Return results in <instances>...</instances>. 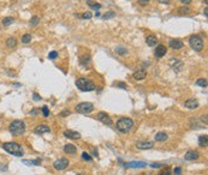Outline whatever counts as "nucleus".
<instances>
[{
  "label": "nucleus",
  "mask_w": 208,
  "mask_h": 175,
  "mask_svg": "<svg viewBox=\"0 0 208 175\" xmlns=\"http://www.w3.org/2000/svg\"><path fill=\"white\" fill-rule=\"evenodd\" d=\"M1 146H2V149L5 151H7L9 154L16 156V157H22L23 156V149H22V146L19 145L18 143H15V142L4 143Z\"/></svg>",
  "instance_id": "obj_1"
},
{
  "label": "nucleus",
  "mask_w": 208,
  "mask_h": 175,
  "mask_svg": "<svg viewBox=\"0 0 208 175\" xmlns=\"http://www.w3.org/2000/svg\"><path fill=\"white\" fill-rule=\"evenodd\" d=\"M115 127L119 132L122 133H128L131 131V128L133 127V121L130 117H120L117 124H115Z\"/></svg>",
  "instance_id": "obj_2"
},
{
  "label": "nucleus",
  "mask_w": 208,
  "mask_h": 175,
  "mask_svg": "<svg viewBox=\"0 0 208 175\" xmlns=\"http://www.w3.org/2000/svg\"><path fill=\"white\" fill-rule=\"evenodd\" d=\"M76 86L81 91H93L95 90V84L88 78H78L76 80Z\"/></svg>",
  "instance_id": "obj_3"
},
{
  "label": "nucleus",
  "mask_w": 208,
  "mask_h": 175,
  "mask_svg": "<svg viewBox=\"0 0 208 175\" xmlns=\"http://www.w3.org/2000/svg\"><path fill=\"white\" fill-rule=\"evenodd\" d=\"M10 132L15 137L22 136L25 132V124L22 120H15L10 125Z\"/></svg>",
  "instance_id": "obj_4"
},
{
  "label": "nucleus",
  "mask_w": 208,
  "mask_h": 175,
  "mask_svg": "<svg viewBox=\"0 0 208 175\" xmlns=\"http://www.w3.org/2000/svg\"><path fill=\"white\" fill-rule=\"evenodd\" d=\"M189 44L190 47H191L194 51H196V52H201V51L203 49V47H205L203 40H202L201 36H199V35H192V36H190Z\"/></svg>",
  "instance_id": "obj_5"
},
{
  "label": "nucleus",
  "mask_w": 208,
  "mask_h": 175,
  "mask_svg": "<svg viewBox=\"0 0 208 175\" xmlns=\"http://www.w3.org/2000/svg\"><path fill=\"white\" fill-rule=\"evenodd\" d=\"M94 110V104L90 102H82L76 106V112L79 114H89Z\"/></svg>",
  "instance_id": "obj_6"
},
{
  "label": "nucleus",
  "mask_w": 208,
  "mask_h": 175,
  "mask_svg": "<svg viewBox=\"0 0 208 175\" xmlns=\"http://www.w3.org/2000/svg\"><path fill=\"white\" fill-rule=\"evenodd\" d=\"M69 164H70L69 159L63 157V158H59V159H57V161L53 163V167H54L57 170H64V169H66V168L69 167Z\"/></svg>",
  "instance_id": "obj_7"
},
{
  "label": "nucleus",
  "mask_w": 208,
  "mask_h": 175,
  "mask_svg": "<svg viewBox=\"0 0 208 175\" xmlns=\"http://www.w3.org/2000/svg\"><path fill=\"white\" fill-rule=\"evenodd\" d=\"M97 120H100L102 124H105V125H108V126H111L112 124H113V121H112V119L108 117V114L107 113H105V112H100V113H97Z\"/></svg>",
  "instance_id": "obj_8"
},
{
  "label": "nucleus",
  "mask_w": 208,
  "mask_h": 175,
  "mask_svg": "<svg viewBox=\"0 0 208 175\" xmlns=\"http://www.w3.org/2000/svg\"><path fill=\"white\" fill-rule=\"evenodd\" d=\"M169 46H170L172 49H176V51H178V49H182V48H183L184 43H183V41H182V40L173 39V40H170V42H169Z\"/></svg>",
  "instance_id": "obj_9"
},
{
  "label": "nucleus",
  "mask_w": 208,
  "mask_h": 175,
  "mask_svg": "<svg viewBox=\"0 0 208 175\" xmlns=\"http://www.w3.org/2000/svg\"><path fill=\"white\" fill-rule=\"evenodd\" d=\"M124 166H125L126 168H146V167H147V163H146V162H142V161H136V162L124 163Z\"/></svg>",
  "instance_id": "obj_10"
},
{
  "label": "nucleus",
  "mask_w": 208,
  "mask_h": 175,
  "mask_svg": "<svg viewBox=\"0 0 208 175\" xmlns=\"http://www.w3.org/2000/svg\"><path fill=\"white\" fill-rule=\"evenodd\" d=\"M184 106H185L188 109H197V108L200 107V103H199V101L195 100V98H189V100L185 101Z\"/></svg>",
  "instance_id": "obj_11"
},
{
  "label": "nucleus",
  "mask_w": 208,
  "mask_h": 175,
  "mask_svg": "<svg viewBox=\"0 0 208 175\" xmlns=\"http://www.w3.org/2000/svg\"><path fill=\"white\" fill-rule=\"evenodd\" d=\"M166 52H167L166 47H165L164 44H159V46H156L154 54H155V57H156V58H162V57H165Z\"/></svg>",
  "instance_id": "obj_12"
},
{
  "label": "nucleus",
  "mask_w": 208,
  "mask_h": 175,
  "mask_svg": "<svg viewBox=\"0 0 208 175\" xmlns=\"http://www.w3.org/2000/svg\"><path fill=\"white\" fill-rule=\"evenodd\" d=\"M199 157H200V154H199L196 150H189V151H187V154L184 156L185 161H195V159H197Z\"/></svg>",
  "instance_id": "obj_13"
},
{
  "label": "nucleus",
  "mask_w": 208,
  "mask_h": 175,
  "mask_svg": "<svg viewBox=\"0 0 208 175\" xmlns=\"http://www.w3.org/2000/svg\"><path fill=\"white\" fill-rule=\"evenodd\" d=\"M136 146L141 150H148V149H151L154 146V143L153 142H138L136 144Z\"/></svg>",
  "instance_id": "obj_14"
},
{
  "label": "nucleus",
  "mask_w": 208,
  "mask_h": 175,
  "mask_svg": "<svg viewBox=\"0 0 208 175\" xmlns=\"http://www.w3.org/2000/svg\"><path fill=\"white\" fill-rule=\"evenodd\" d=\"M64 136L66 138H70V139H79L81 135L78 132H76V131H72V130H66L64 132Z\"/></svg>",
  "instance_id": "obj_15"
},
{
  "label": "nucleus",
  "mask_w": 208,
  "mask_h": 175,
  "mask_svg": "<svg viewBox=\"0 0 208 175\" xmlns=\"http://www.w3.org/2000/svg\"><path fill=\"white\" fill-rule=\"evenodd\" d=\"M51 130H49V127L47 126V125H38V127L34 130V132L36 133V135H42V133H47V132H49Z\"/></svg>",
  "instance_id": "obj_16"
},
{
  "label": "nucleus",
  "mask_w": 208,
  "mask_h": 175,
  "mask_svg": "<svg viewBox=\"0 0 208 175\" xmlns=\"http://www.w3.org/2000/svg\"><path fill=\"white\" fill-rule=\"evenodd\" d=\"M64 151L66 154H69V155H75L76 152H77V149H76V146L74 144H66L64 146Z\"/></svg>",
  "instance_id": "obj_17"
},
{
  "label": "nucleus",
  "mask_w": 208,
  "mask_h": 175,
  "mask_svg": "<svg viewBox=\"0 0 208 175\" xmlns=\"http://www.w3.org/2000/svg\"><path fill=\"white\" fill-rule=\"evenodd\" d=\"M146 77H147V72H146L144 70H138V71H136V72L133 73V78H135L136 80H142V79H144Z\"/></svg>",
  "instance_id": "obj_18"
},
{
  "label": "nucleus",
  "mask_w": 208,
  "mask_h": 175,
  "mask_svg": "<svg viewBox=\"0 0 208 175\" xmlns=\"http://www.w3.org/2000/svg\"><path fill=\"white\" fill-rule=\"evenodd\" d=\"M146 43L149 46V47H154L156 43H158V39L155 35H148L146 37Z\"/></svg>",
  "instance_id": "obj_19"
},
{
  "label": "nucleus",
  "mask_w": 208,
  "mask_h": 175,
  "mask_svg": "<svg viewBox=\"0 0 208 175\" xmlns=\"http://www.w3.org/2000/svg\"><path fill=\"white\" fill-rule=\"evenodd\" d=\"M199 145H200V146H202V148H207V145H208L207 135H203V136L199 137Z\"/></svg>",
  "instance_id": "obj_20"
},
{
  "label": "nucleus",
  "mask_w": 208,
  "mask_h": 175,
  "mask_svg": "<svg viewBox=\"0 0 208 175\" xmlns=\"http://www.w3.org/2000/svg\"><path fill=\"white\" fill-rule=\"evenodd\" d=\"M169 139V136L165 133V132H158L156 135H155V140L156 142H165V140H167Z\"/></svg>",
  "instance_id": "obj_21"
},
{
  "label": "nucleus",
  "mask_w": 208,
  "mask_h": 175,
  "mask_svg": "<svg viewBox=\"0 0 208 175\" xmlns=\"http://www.w3.org/2000/svg\"><path fill=\"white\" fill-rule=\"evenodd\" d=\"M6 46L9 47V48H16V46H17V40L15 39V37H9V39L6 40Z\"/></svg>",
  "instance_id": "obj_22"
},
{
  "label": "nucleus",
  "mask_w": 208,
  "mask_h": 175,
  "mask_svg": "<svg viewBox=\"0 0 208 175\" xmlns=\"http://www.w3.org/2000/svg\"><path fill=\"white\" fill-rule=\"evenodd\" d=\"M87 4H88V6L89 7H92L93 10H100L101 9V5L100 4H97V2H95L94 0H87Z\"/></svg>",
  "instance_id": "obj_23"
},
{
  "label": "nucleus",
  "mask_w": 208,
  "mask_h": 175,
  "mask_svg": "<svg viewBox=\"0 0 208 175\" xmlns=\"http://www.w3.org/2000/svg\"><path fill=\"white\" fill-rule=\"evenodd\" d=\"M183 67V62L182 61H178V60H174V65L172 66V68L176 71V72H179Z\"/></svg>",
  "instance_id": "obj_24"
},
{
  "label": "nucleus",
  "mask_w": 208,
  "mask_h": 175,
  "mask_svg": "<svg viewBox=\"0 0 208 175\" xmlns=\"http://www.w3.org/2000/svg\"><path fill=\"white\" fill-rule=\"evenodd\" d=\"M23 163L27 166H38L40 164V159H35V161H28V159H23Z\"/></svg>",
  "instance_id": "obj_25"
},
{
  "label": "nucleus",
  "mask_w": 208,
  "mask_h": 175,
  "mask_svg": "<svg viewBox=\"0 0 208 175\" xmlns=\"http://www.w3.org/2000/svg\"><path fill=\"white\" fill-rule=\"evenodd\" d=\"M196 84H197L199 86H201V88H206V86H207V80H206L205 78H200V79L196 80Z\"/></svg>",
  "instance_id": "obj_26"
},
{
  "label": "nucleus",
  "mask_w": 208,
  "mask_h": 175,
  "mask_svg": "<svg viewBox=\"0 0 208 175\" xmlns=\"http://www.w3.org/2000/svg\"><path fill=\"white\" fill-rule=\"evenodd\" d=\"M13 18L12 17H6V18H4L2 19V24L5 25V26H9V25H11L12 23H13Z\"/></svg>",
  "instance_id": "obj_27"
},
{
  "label": "nucleus",
  "mask_w": 208,
  "mask_h": 175,
  "mask_svg": "<svg viewBox=\"0 0 208 175\" xmlns=\"http://www.w3.org/2000/svg\"><path fill=\"white\" fill-rule=\"evenodd\" d=\"M115 53L119 54V55H125L128 53V51L124 47H118V48H115Z\"/></svg>",
  "instance_id": "obj_28"
},
{
  "label": "nucleus",
  "mask_w": 208,
  "mask_h": 175,
  "mask_svg": "<svg viewBox=\"0 0 208 175\" xmlns=\"http://www.w3.org/2000/svg\"><path fill=\"white\" fill-rule=\"evenodd\" d=\"M30 41H31V35H30V34H24V35L22 36V42H23V43L27 44V43H29Z\"/></svg>",
  "instance_id": "obj_29"
},
{
  "label": "nucleus",
  "mask_w": 208,
  "mask_h": 175,
  "mask_svg": "<svg viewBox=\"0 0 208 175\" xmlns=\"http://www.w3.org/2000/svg\"><path fill=\"white\" fill-rule=\"evenodd\" d=\"M38 23H40V18H38V16H34V17L30 19V25H31V26H36Z\"/></svg>",
  "instance_id": "obj_30"
},
{
  "label": "nucleus",
  "mask_w": 208,
  "mask_h": 175,
  "mask_svg": "<svg viewBox=\"0 0 208 175\" xmlns=\"http://www.w3.org/2000/svg\"><path fill=\"white\" fill-rule=\"evenodd\" d=\"M113 17H115V13L111 11V12H107L106 15H104V16H102V19L106 20V19H110V18H113Z\"/></svg>",
  "instance_id": "obj_31"
},
{
  "label": "nucleus",
  "mask_w": 208,
  "mask_h": 175,
  "mask_svg": "<svg viewBox=\"0 0 208 175\" xmlns=\"http://www.w3.org/2000/svg\"><path fill=\"white\" fill-rule=\"evenodd\" d=\"M79 61H81V64H82V65H86V64H88V62L90 61V57H89V55H84V57H82V58H81Z\"/></svg>",
  "instance_id": "obj_32"
},
{
  "label": "nucleus",
  "mask_w": 208,
  "mask_h": 175,
  "mask_svg": "<svg viewBox=\"0 0 208 175\" xmlns=\"http://www.w3.org/2000/svg\"><path fill=\"white\" fill-rule=\"evenodd\" d=\"M92 16H93V15H92V12H89V11H88V12H84L81 17H82L83 19H90V18H92Z\"/></svg>",
  "instance_id": "obj_33"
},
{
  "label": "nucleus",
  "mask_w": 208,
  "mask_h": 175,
  "mask_svg": "<svg viewBox=\"0 0 208 175\" xmlns=\"http://www.w3.org/2000/svg\"><path fill=\"white\" fill-rule=\"evenodd\" d=\"M58 58V52L56 51H53V52H51L49 54H48V59H51V60H54V59Z\"/></svg>",
  "instance_id": "obj_34"
},
{
  "label": "nucleus",
  "mask_w": 208,
  "mask_h": 175,
  "mask_svg": "<svg viewBox=\"0 0 208 175\" xmlns=\"http://www.w3.org/2000/svg\"><path fill=\"white\" fill-rule=\"evenodd\" d=\"M82 157H83V159L89 161V162H92V159H93V158H92V156L89 155L88 152H83V154H82Z\"/></svg>",
  "instance_id": "obj_35"
},
{
  "label": "nucleus",
  "mask_w": 208,
  "mask_h": 175,
  "mask_svg": "<svg viewBox=\"0 0 208 175\" xmlns=\"http://www.w3.org/2000/svg\"><path fill=\"white\" fill-rule=\"evenodd\" d=\"M42 114H43V117H47L49 115V110H48V108H47V106H45V107H42Z\"/></svg>",
  "instance_id": "obj_36"
},
{
  "label": "nucleus",
  "mask_w": 208,
  "mask_h": 175,
  "mask_svg": "<svg viewBox=\"0 0 208 175\" xmlns=\"http://www.w3.org/2000/svg\"><path fill=\"white\" fill-rule=\"evenodd\" d=\"M178 11H179V13H189L190 9L189 7H181V9H178Z\"/></svg>",
  "instance_id": "obj_37"
},
{
  "label": "nucleus",
  "mask_w": 208,
  "mask_h": 175,
  "mask_svg": "<svg viewBox=\"0 0 208 175\" xmlns=\"http://www.w3.org/2000/svg\"><path fill=\"white\" fill-rule=\"evenodd\" d=\"M149 1H151V0H138V4H140L141 6H147V5L149 4Z\"/></svg>",
  "instance_id": "obj_38"
},
{
  "label": "nucleus",
  "mask_w": 208,
  "mask_h": 175,
  "mask_svg": "<svg viewBox=\"0 0 208 175\" xmlns=\"http://www.w3.org/2000/svg\"><path fill=\"white\" fill-rule=\"evenodd\" d=\"M0 170L1 172H6L7 170V164L6 163H0Z\"/></svg>",
  "instance_id": "obj_39"
},
{
  "label": "nucleus",
  "mask_w": 208,
  "mask_h": 175,
  "mask_svg": "<svg viewBox=\"0 0 208 175\" xmlns=\"http://www.w3.org/2000/svg\"><path fill=\"white\" fill-rule=\"evenodd\" d=\"M151 168H161V167H162V164H161V163H151Z\"/></svg>",
  "instance_id": "obj_40"
},
{
  "label": "nucleus",
  "mask_w": 208,
  "mask_h": 175,
  "mask_svg": "<svg viewBox=\"0 0 208 175\" xmlns=\"http://www.w3.org/2000/svg\"><path fill=\"white\" fill-rule=\"evenodd\" d=\"M181 173H182V169H181L179 167L174 168V174H176V175H181Z\"/></svg>",
  "instance_id": "obj_41"
},
{
  "label": "nucleus",
  "mask_w": 208,
  "mask_h": 175,
  "mask_svg": "<svg viewBox=\"0 0 208 175\" xmlns=\"http://www.w3.org/2000/svg\"><path fill=\"white\" fill-rule=\"evenodd\" d=\"M33 96H34V101H40V100H41L40 95L36 94V93H34V94H33Z\"/></svg>",
  "instance_id": "obj_42"
},
{
  "label": "nucleus",
  "mask_w": 208,
  "mask_h": 175,
  "mask_svg": "<svg viewBox=\"0 0 208 175\" xmlns=\"http://www.w3.org/2000/svg\"><path fill=\"white\" fill-rule=\"evenodd\" d=\"M160 4H165V5H169L171 2V0H158Z\"/></svg>",
  "instance_id": "obj_43"
},
{
  "label": "nucleus",
  "mask_w": 208,
  "mask_h": 175,
  "mask_svg": "<svg viewBox=\"0 0 208 175\" xmlns=\"http://www.w3.org/2000/svg\"><path fill=\"white\" fill-rule=\"evenodd\" d=\"M70 114V110H64L60 113V117H65V115H69Z\"/></svg>",
  "instance_id": "obj_44"
},
{
  "label": "nucleus",
  "mask_w": 208,
  "mask_h": 175,
  "mask_svg": "<svg viewBox=\"0 0 208 175\" xmlns=\"http://www.w3.org/2000/svg\"><path fill=\"white\" fill-rule=\"evenodd\" d=\"M201 120L205 121V125H207V115H202V117H201Z\"/></svg>",
  "instance_id": "obj_45"
},
{
  "label": "nucleus",
  "mask_w": 208,
  "mask_h": 175,
  "mask_svg": "<svg viewBox=\"0 0 208 175\" xmlns=\"http://www.w3.org/2000/svg\"><path fill=\"white\" fill-rule=\"evenodd\" d=\"M181 2H183V4H190L191 2V0H179Z\"/></svg>",
  "instance_id": "obj_46"
},
{
  "label": "nucleus",
  "mask_w": 208,
  "mask_h": 175,
  "mask_svg": "<svg viewBox=\"0 0 208 175\" xmlns=\"http://www.w3.org/2000/svg\"><path fill=\"white\" fill-rule=\"evenodd\" d=\"M207 11H208V10H207V7H206V9H205V16H206V17H207V16H208Z\"/></svg>",
  "instance_id": "obj_47"
},
{
  "label": "nucleus",
  "mask_w": 208,
  "mask_h": 175,
  "mask_svg": "<svg viewBox=\"0 0 208 175\" xmlns=\"http://www.w3.org/2000/svg\"><path fill=\"white\" fill-rule=\"evenodd\" d=\"M95 16H96V17H100V12H99V11H96V13H95Z\"/></svg>",
  "instance_id": "obj_48"
},
{
  "label": "nucleus",
  "mask_w": 208,
  "mask_h": 175,
  "mask_svg": "<svg viewBox=\"0 0 208 175\" xmlns=\"http://www.w3.org/2000/svg\"><path fill=\"white\" fill-rule=\"evenodd\" d=\"M36 113H38L36 110H33V112H31V114H33V115H36Z\"/></svg>",
  "instance_id": "obj_49"
},
{
  "label": "nucleus",
  "mask_w": 208,
  "mask_h": 175,
  "mask_svg": "<svg viewBox=\"0 0 208 175\" xmlns=\"http://www.w3.org/2000/svg\"><path fill=\"white\" fill-rule=\"evenodd\" d=\"M77 175H86V174H83V173H79V174H77Z\"/></svg>",
  "instance_id": "obj_50"
}]
</instances>
